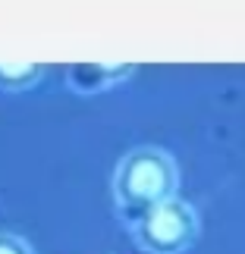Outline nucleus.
Instances as JSON below:
<instances>
[{
    "label": "nucleus",
    "mask_w": 245,
    "mask_h": 254,
    "mask_svg": "<svg viewBox=\"0 0 245 254\" xmlns=\"http://www.w3.org/2000/svg\"><path fill=\"white\" fill-rule=\"evenodd\" d=\"M135 66L132 63H113V66H104V63H76L66 69V85L79 94H101L107 88H113L116 82H126L132 75Z\"/></svg>",
    "instance_id": "7ed1b4c3"
},
{
    "label": "nucleus",
    "mask_w": 245,
    "mask_h": 254,
    "mask_svg": "<svg viewBox=\"0 0 245 254\" xmlns=\"http://www.w3.org/2000/svg\"><path fill=\"white\" fill-rule=\"evenodd\" d=\"M135 245L145 248L148 254H182L195 245L201 232V220L189 201L179 194L158 207L145 210L139 220L129 223Z\"/></svg>",
    "instance_id": "f03ea898"
},
{
    "label": "nucleus",
    "mask_w": 245,
    "mask_h": 254,
    "mask_svg": "<svg viewBox=\"0 0 245 254\" xmlns=\"http://www.w3.org/2000/svg\"><path fill=\"white\" fill-rule=\"evenodd\" d=\"M0 254H32V245L13 232H0Z\"/></svg>",
    "instance_id": "39448f33"
},
{
    "label": "nucleus",
    "mask_w": 245,
    "mask_h": 254,
    "mask_svg": "<svg viewBox=\"0 0 245 254\" xmlns=\"http://www.w3.org/2000/svg\"><path fill=\"white\" fill-rule=\"evenodd\" d=\"M110 189H113V201L120 207V213H126L132 223L145 210L176 198L179 167L158 144H139L129 154H123V160L116 163Z\"/></svg>",
    "instance_id": "f257e3e1"
},
{
    "label": "nucleus",
    "mask_w": 245,
    "mask_h": 254,
    "mask_svg": "<svg viewBox=\"0 0 245 254\" xmlns=\"http://www.w3.org/2000/svg\"><path fill=\"white\" fill-rule=\"evenodd\" d=\"M44 66L41 63H0V91H28L41 79Z\"/></svg>",
    "instance_id": "20e7f679"
}]
</instances>
